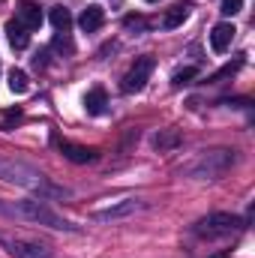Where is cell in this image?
Segmentation results:
<instances>
[{
    "mask_svg": "<svg viewBox=\"0 0 255 258\" xmlns=\"http://www.w3.org/2000/svg\"><path fill=\"white\" fill-rule=\"evenodd\" d=\"M3 213H12V216H21V219H33V222H42L48 228H72L63 216H57L51 207H45L42 201H18V204H0Z\"/></svg>",
    "mask_w": 255,
    "mask_h": 258,
    "instance_id": "obj_1",
    "label": "cell"
},
{
    "mask_svg": "<svg viewBox=\"0 0 255 258\" xmlns=\"http://www.w3.org/2000/svg\"><path fill=\"white\" fill-rule=\"evenodd\" d=\"M0 177H3V180H12V183H21V186H27V189L48 192V195L60 192V189L48 186L39 171H33V168H27V165H21V162H3V159H0Z\"/></svg>",
    "mask_w": 255,
    "mask_h": 258,
    "instance_id": "obj_2",
    "label": "cell"
},
{
    "mask_svg": "<svg viewBox=\"0 0 255 258\" xmlns=\"http://www.w3.org/2000/svg\"><path fill=\"white\" fill-rule=\"evenodd\" d=\"M240 228V219L231 216V213H210L207 219H201L195 225V234L201 237H222V234H231Z\"/></svg>",
    "mask_w": 255,
    "mask_h": 258,
    "instance_id": "obj_3",
    "label": "cell"
},
{
    "mask_svg": "<svg viewBox=\"0 0 255 258\" xmlns=\"http://www.w3.org/2000/svg\"><path fill=\"white\" fill-rule=\"evenodd\" d=\"M153 66H156V60H153L150 54H147V57H138V60L132 63V69L123 75V90H126V93H138V90L147 84Z\"/></svg>",
    "mask_w": 255,
    "mask_h": 258,
    "instance_id": "obj_4",
    "label": "cell"
},
{
    "mask_svg": "<svg viewBox=\"0 0 255 258\" xmlns=\"http://www.w3.org/2000/svg\"><path fill=\"white\" fill-rule=\"evenodd\" d=\"M54 144H57V150L63 153L69 162L84 165V162H93L96 159V150L93 147H84V144H75V141H66V138H54Z\"/></svg>",
    "mask_w": 255,
    "mask_h": 258,
    "instance_id": "obj_5",
    "label": "cell"
},
{
    "mask_svg": "<svg viewBox=\"0 0 255 258\" xmlns=\"http://www.w3.org/2000/svg\"><path fill=\"white\" fill-rule=\"evenodd\" d=\"M9 252L15 258H51L48 246L33 243V240H9Z\"/></svg>",
    "mask_w": 255,
    "mask_h": 258,
    "instance_id": "obj_6",
    "label": "cell"
},
{
    "mask_svg": "<svg viewBox=\"0 0 255 258\" xmlns=\"http://www.w3.org/2000/svg\"><path fill=\"white\" fill-rule=\"evenodd\" d=\"M24 30H39L42 27V9L36 6V3H30V0H24L21 6H18V18H15Z\"/></svg>",
    "mask_w": 255,
    "mask_h": 258,
    "instance_id": "obj_7",
    "label": "cell"
},
{
    "mask_svg": "<svg viewBox=\"0 0 255 258\" xmlns=\"http://www.w3.org/2000/svg\"><path fill=\"white\" fill-rule=\"evenodd\" d=\"M234 24H228V21H222V24H216L213 30H210V48L216 51V54H222L228 45H231V39H234Z\"/></svg>",
    "mask_w": 255,
    "mask_h": 258,
    "instance_id": "obj_8",
    "label": "cell"
},
{
    "mask_svg": "<svg viewBox=\"0 0 255 258\" xmlns=\"http://www.w3.org/2000/svg\"><path fill=\"white\" fill-rule=\"evenodd\" d=\"M102 21H105V9L102 6H87L84 12H81V18H78V27L84 30V33H93V30H99L102 27Z\"/></svg>",
    "mask_w": 255,
    "mask_h": 258,
    "instance_id": "obj_9",
    "label": "cell"
},
{
    "mask_svg": "<svg viewBox=\"0 0 255 258\" xmlns=\"http://www.w3.org/2000/svg\"><path fill=\"white\" fill-rule=\"evenodd\" d=\"M105 105H108V99H105V90H102V87L87 90V96H84V108H87V114H102Z\"/></svg>",
    "mask_w": 255,
    "mask_h": 258,
    "instance_id": "obj_10",
    "label": "cell"
},
{
    "mask_svg": "<svg viewBox=\"0 0 255 258\" xmlns=\"http://www.w3.org/2000/svg\"><path fill=\"white\" fill-rule=\"evenodd\" d=\"M6 33H9V45H12V48H18V51H21V48H27V45H30V33H27L18 21H9V24H6Z\"/></svg>",
    "mask_w": 255,
    "mask_h": 258,
    "instance_id": "obj_11",
    "label": "cell"
},
{
    "mask_svg": "<svg viewBox=\"0 0 255 258\" xmlns=\"http://www.w3.org/2000/svg\"><path fill=\"white\" fill-rule=\"evenodd\" d=\"M48 18H51L54 30H60V33H66V30L72 27V15H69V9H66V6H54Z\"/></svg>",
    "mask_w": 255,
    "mask_h": 258,
    "instance_id": "obj_12",
    "label": "cell"
},
{
    "mask_svg": "<svg viewBox=\"0 0 255 258\" xmlns=\"http://www.w3.org/2000/svg\"><path fill=\"white\" fill-rule=\"evenodd\" d=\"M30 81H27V72L24 69H9V90L12 93H27Z\"/></svg>",
    "mask_w": 255,
    "mask_h": 258,
    "instance_id": "obj_13",
    "label": "cell"
},
{
    "mask_svg": "<svg viewBox=\"0 0 255 258\" xmlns=\"http://www.w3.org/2000/svg\"><path fill=\"white\" fill-rule=\"evenodd\" d=\"M186 21V6H174V9H168V15L162 18V27L165 30H174V27H180Z\"/></svg>",
    "mask_w": 255,
    "mask_h": 258,
    "instance_id": "obj_14",
    "label": "cell"
},
{
    "mask_svg": "<svg viewBox=\"0 0 255 258\" xmlns=\"http://www.w3.org/2000/svg\"><path fill=\"white\" fill-rule=\"evenodd\" d=\"M135 210V201H126V204H120V207H108V210H99L96 213V219H114V216H126Z\"/></svg>",
    "mask_w": 255,
    "mask_h": 258,
    "instance_id": "obj_15",
    "label": "cell"
},
{
    "mask_svg": "<svg viewBox=\"0 0 255 258\" xmlns=\"http://www.w3.org/2000/svg\"><path fill=\"white\" fill-rule=\"evenodd\" d=\"M195 75H198V69H195V66H186V69H177L171 81H174V84L180 87V84H189V81H192V78H195Z\"/></svg>",
    "mask_w": 255,
    "mask_h": 258,
    "instance_id": "obj_16",
    "label": "cell"
},
{
    "mask_svg": "<svg viewBox=\"0 0 255 258\" xmlns=\"http://www.w3.org/2000/svg\"><path fill=\"white\" fill-rule=\"evenodd\" d=\"M153 144H156L159 150H165V147L177 144V132H165V135H156V138H153Z\"/></svg>",
    "mask_w": 255,
    "mask_h": 258,
    "instance_id": "obj_17",
    "label": "cell"
},
{
    "mask_svg": "<svg viewBox=\"0 0 255 258\" xmlns=\"http://www.w3.org/2000/svg\"><path fill=\"white\" fill-rule=\"evenodd\" d=\"M243 9V0H222V15H237Z\"/></svg>",
    "mask_w": 255,
    "mask_h": 258,
    "instance_id": "obj_18",
    "label": "cell"
},
{
    "mask_svg": "<svg viewBox=\"0 0 255 258\" xmlns=\"http://www.w3.org/2000/svg\"><path fill=\"white\" fill-rule=\"evenodd\" d=\"M147 3H156V0H147Z\"/></svg>",
    "mask_w": 255,
    "mask_h": 258,
    "instance_id": "obj_19",
    "label": "cell"
}]
</instances>
